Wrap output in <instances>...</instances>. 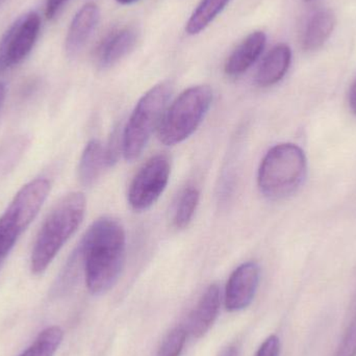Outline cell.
<instances>
[{
  "label": "cell",
  "mask_w": 356,
  "mask_h": 356,
  "mask_svg": "<svg viewBox=\"0 0 356 356\" xmlns=\"http://www.w3.org/2000/svg\"><path fill=\"white\" fill-rule=\"evenodd\" d=\"M77 251L85 266L88 290L94 295L106 293L118 282L124 267L127 238L122 225L112 218H100L90 226Z\"/></svg>",
  "instance_id": "6da1fadb"
},
{
  "label": "cell",
  "mask_w": 356,
  "mask_h": 356,
  "mask_svg": "<svg viewBox=\"0 0 356 356\" xmlns=\"http://www.w3.org/2000/svg\"><path fill=\"white\" fill-rule=\"evenodd\" d=\"M85 213L86 198L81 193H70L56 203L42 225L31 252L33 274L43 273L47 269L65 243L76 232Z\"/></svg>",
  "instance_id": "7a4b0ae2"
},
{
  "label": "cell",
  "mask_w": 356,
  "mask_h": 356,
  "mask_svg": "<svg viewBox=\"0 0 356 356\" xmlns=\"http://www.w3.org/2000/svg\"><path fill=\"white\" fill-rule=\"evenodd\" d=\"M307 173L305 152L296 144H278L261 161L257 184L264 196L272 200H282L300 188Z\"/></svg>",
  "instance_id": "3957f363"
},
{
  "label": "cell",
  "mask_w": 356,
  "mask_h": 356,
  "mask_svg": "<svg viewBox=\"0 0 356 356\" xmlns=\"http://www.w3.org/2000/svg\"><path fill=\"white\" fill-rule=\"evenodd\" d=\"M172 91V85L164 81L142 96L123 131L121 147L125 160L133 162L141 156L152 134L160 127Z\"/></svg>",
  "instance_id": "277c9868"
},
{
  "label": "cell",
  "mask_w": 356,
  "mask_h": 356,
  "mask_svg": "<svg viewBox=\"0 0 356 356\" xmlns=\"http://www.w3.org/2000/svg\"><path fill=\"white\" fill-rule=\"evenodd\" d=\"M213 102L209 86H195L182 92L165 112L159 138L167 146L177 145L198 129Z\"/></svg>",
  "instance_id": "5b68a950"
},
{
  "label": "cell",
  "mask_w": 356,
  "mask_h": 356,
  "mask_svg": "<svg viewBox=\"0 0 356 356\" xmlns=\"http://www.w3.org/2000/svg\"><path fill=\"white\" fill-rule=\"evenodd\" d=\"M50 182L38 178L25 184L0 217V265L45 202Z\"/></svg>",
  "instance_id": "8992f818"
},
{
  "label": "cell",
  "mask_w": 356,
  "mask_h": 356,
  "mask_svg": "<svg viewBox=\"0 0 356 356\" xmlns=\"http://www.w3.org/2000/svg\"><path fill=\"white\" fill-rule=\"evenodd\" d=\"M170 169L169 159L162 154L143 165L129 186V202L135 211H145L159 200L168 184Z\"/></svg>",
  "instance_id": "52a82bcc"
},
{
  "label": "cell",
  "mask_w": 356,
  "mask_h": 356,
  "mask_svg": "<svg viewBox=\"0 0 356 356\" xmlns=\"http://www.w3.org/2000/svg\"><path fill=\"white\" fill-rule=\"evenodd\" d=\"M41 29V19L35 12L21 16L0 41V74L22 62L33 49Z\"/></svg>",
  "instance_id": "ba28073f"
},
{
  "label": "cell",
  "mask_w": 356,
  "mask_h": 356,
  "mask_svg": "<svg viewBox=\"0 0 356 356\" xmlns=\"http://www.w3.org/2000/svg\"><path fill=\"white\" fill-rule=\"evenodd\" d=\"M259 284V267L254 261L238 266L228 280L225 288L226 309L238 312L246 309L254 299Z\"/></svg>",
  "instance_id": "9c48e42d"
},
{
  "label": "cell",
  "mask_w": 356,
  "mask_h": 356,
  "mask_svg": "<svg viewBox=\"0 0 356 356\" xmlns=\"http://www.w3.org/2000/svg\"><path fill=\"white\" fill-rule=\"evenodd\" d=\"M138 33L133 27H124L108 33L98 47L96 60L100 68H108L129 54L137 43Z\"/></svg>",
  "instance_id": "30bf717a"
},
{
  "label": "cell",
  "mask_w": 356,
  "mask_h": 356,
  "mask_svg": "<svg viewBox=\"0 0 356 356\" xmlns=\"http://www.w3.org/2000/svg\"><path fill=\"white\" fill-rule=\"evenodd\" d=\"M221 305V294L218 284H211L201 296L188 318V330L195 338L204 336L215 323Z\"/></svg>",
  "instance_id": "8fae6325"
},
{
  "label": "cell",
  "mask_w": 356,
  "mask_h": 356,
  "mask_svg": "<svg viewBox=\"0 0 356 356\" xmlns=\"http://www.w3.org/2000/svg\"><path fill=\"white\" fill-rule=\"evenodd\" d=\"M100 12L95 3H87L76 13L66 38V51L73 56L81 51L97 26Z\"/></svg>",
  "instance_id": "7c38bea8"
},
{
  "label": "cell",
  "mask_w": 356,
  "mask_h": 356,
  "mask_svg": "<svg viewBox=\"0 0 356 356\" xmlns=\"http://www.w3.org/2000/svg\"><path fill=\"white\" fill-rule=\"evenodd\" d=\"M266 42L267 37L264 31L251 33L226 60V74L238 76L246 72L263 54Z\"/></svg>",
  "instance_id": "4fadbf2b"
},
{
  "label": "cell",
  "mask_w": 356,
  "mask_h": 356,
  "mask_svg": "<svg viewBox=\"0 0 356 356\" xmlns=\"http://www.w3.org/2000/svg\"><path fill=\"white\" fill-rule=\"evenodd\" d=\"M292 60V51L286 44H280L272 48L266 56L255 75V81L259 87L267 88L275 85L284 79Z\"/></svg>",
  "instance_id": "5bb4252c"
},
{
  "label": "cell",
  "mask_w": 356,
  "mask_h": 356,
  "mask_svg": "<svg viewBox=\"0 0 356 356\" xmlns=\"http://www.w3.org/2000/svg\"><path fill=\"white\" fill-rule=\"evenodd\" d=\"M336 26V16L330 10H319L307 21L302 35L305 51H315L326 43Z\"/></svg>",
  "instance_id": "9a60e30c"
},
{
  "label": "cell",
  "mask_w": 356,
  "mask_h": 356,
  "mask_svg": "<svg viewBox=\"0 0 356 356\" xmlns=\"http://www.w3.org/2000/svg\"><path fill=\"white\" fill-rule=\"evenodd\" d=\"M108 167L106 147L97 140H92L86 146L79 166V177L83 186H92Z\"/></svg>",
  "instance_id": "2e32d148"
},
{
  "label": "cell",
  "mask_w": 356,
  "mask_h": 356,
  "mask_svg": "<svg viewBox=\"0 0 356 356\" xmlns=\"http://www.w3.org/2000/svg\"><path fill=\"white\" fill-rule=\"evenodd\" d=\"M229 2L230 0H201L186 22V33L195 35L204 31Z\"/></svg>",
  "instance_id": "e0dca14e"
},
{
  "label": "cell",
  "mask_w": 356,
  "mask_h": 356,
  "mask_svg": "<svg viewBox=\"0 0 356 356\" xmlns=\"http://www.w3.org/2000/svg\"><path fill=\"white\" fill-rule=\"evenodd\" d=\"M64 338V332L58 326H50L40 332L33 344L19 356H54Z\"/></svg>",
  "instance_id": "ac0fdd59"
},
{
  "label": "cell",
  "mask_w": 356,
  "mask_h": 356,
  "mask_svg": "<svg viewBox=\"0 0 356 356\" xmlns=\"http://www.w3.org/2000/svg\"><path fill=\"white\" fill-rule=\"evenodd\" d=\"M199 191L188 186L180 193L173 213V222L177 228H186L192 221L199 203Z\"/></svg>",
  "instance_id": "d6986e66"
},
{
  "label": "cell",
  "mask_w": 356,
  "mask_h": 356,
  "mask_svg": "<svg viewBox=\"0 0 356 356\" xmlns=\"http://www.w3.org/2000/svg\"><path fill=\"white\" fill-rule=\"evenodd\" d=\"M186 341V328L175 327L162 341L156 356H180Z\"/></svg>",
  "instance_id": "ffe728a7"
},
{
  "label": "cell",
  "mask_w": 356,
  "mask_h": 356,
  "mask_svg": "<svg viewBox=\"0 0 356 356\" xmlns=\"http://www.w3.org/2000/svg\"><path fill=\"white\" fill-rule=\"evenodd\" d=\"M334 356H356V313Z\"/></svg>",
  "instance_id": "44dd1931"
},
{
  "label": "cell",
  "mask_w": 356,
  "mask_h": 356,
  "mask_svg": "<svg viewBox=\"0 0 356 356\" xmlns=\"http://www.w3.org/2000/svg\"><path fill=\"white\" fill-rule=\"evenodd\" d=\"M280 341L278 337L273 334L264 341L254 356H280Z\"/></svg>",
  "instance_id": "7402d4cb"
},
{
  "label": "cell",
  "mask_w": 356,
  "mask_h": 356,
  "mask_svg": "<svg viewBox=\"0 0 356 356\" xmlns=\"http://www.w3.org/2000/svg\"><path fill=\"white\" fill-rule=\"evenodd\" d=\"M67 1L68 0H46L45 15L47 19L54 18Z\"/></svg>",
  "instance_id": "603a6c76"
},
{
  "label": "cell",
  "mask_w": 356,
  "mask_h": 356,
  "mask_svg": "<svg viewBox=\"0 0 356 356\" xmlns=\"http://www.w3.org/2000/svg\"><path fill=\"white\" fill-rule=\"evenodd\" d=\"M348 104L351 112L356 115V79L353 86H351L350 91H349Z\"/></svg>",
  "instance_id": "cb8c5ba5"
},
{
  "label": "cell",
  "mask_w": 356,
  "mask_h": 356,
  "mask_svg": "<svg viewBox=\"0 0 356 356\" xmlns=\"http://www.w3.org/2000/svg\"><path fill=\"white\" fill-rule=\"evenodd\" d=\"M217 356H238V347L234 346V345L226 346L225 348L221 349Z\"/></svg>",
  "instance_id": "d4e9b609"
},
{
  "label": "cell",
  "mask_w": 356,
  "mask_h": 356,
  "mask_svg": "<svg viewBox=\"0 0 356 356\" xmlns=\"http://www.w3.org/2000/svg\"><path fill=\"white\" fill-rule=\"evenodd\" d=\"M4 97H6V86L0 83V108H1L2 104H3Z\"/></svg>",
  "instance_id": "484cf974"
},
{
  "label": "cell",
  "mask_w": 356,
  "mask_h": 356,
  "mask_svg": "<svg viewBox=\"0 0 356 356\" xmlns=\"http://www.w3.org/2000/svg\"><path fill=\"white\" fill-rule=\"evenodd\" d=\"M137 1H139V0H117V2L121 4H131Z\"/></svg>",
  "instance_id": "4316f807"
}]
</instances>
